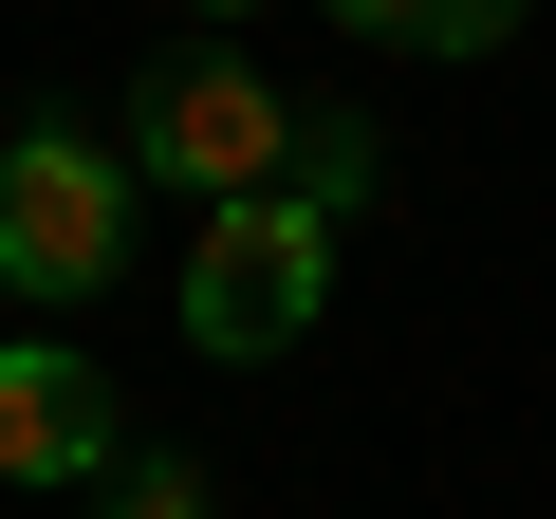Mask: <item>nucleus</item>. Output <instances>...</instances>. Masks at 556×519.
Segmentation results:
<instances>
[{
    "label": "nucleus",
    "mask_w": 556,
    "mask_h": 519,
    "mask_svg": "<svg viewBox=\"0 0 556 519\" xmlns=\"http://www.w3.org/2000/svg\"><path fill=\"white\" fill-rule=\"evenodd\" d=\"M130 279V149H93L75 112H38L0 149V298L20 316H75Z\"/></svg>",
    "instance_id": "obj_2"
},
{
    "label": "nucleus",
    "mask_w": 556,
    "mask_h": 519,
    "mask_svg": "<svg viewBox=\"0 0 556 519\" xmlns=\"http://www.w3.org/2000/svg\"><path fill=\"white\" fill-rule=\"evenodd\" d=\"M334 20H353V38H390V56H501L538 0H334Z\"/></svg>",
    "instance_id": "obj_5"
},
{
    "label": "nucleus",
    "mask_w": 556,
    "mask_h": 519,
    "mask_svg": "<svg viewBox=\"0 0 556 519\" xmlns=\"http://www.w3.org/2000/svg\"><path fill=\"white\" fill-rule=\"evenodd\" d=\"M167 316H186V353H204V371L298 353V334L334 316V223H316V204H204V241H186Z\"/></svg>",
    "instance_id": "obj_3"
},
{
    "label": "nucleus",
    "mask_w": 556,
    "mask_h": 519,
    "mask_svg": "<svg viewBox=\"0 0 556 519\" xmlns=\"http://www.w3.org/2000/svg\"><path fill=\"white\" fill-rule=\"evenodd\" d=\"M130 186H186V204H278L298 186V93H278L241 38H186V56H149L130 75Z\"/></svg>",
    "instance_id": "obj_1"
},
{
    "label": "nucleus",
    "mask_w": 556,
    "mask_h": 519,
    "mask_svg": "<svg viewBox=\"0 0 556 519\" xmlns=\"http://www.w3.org/2000/svg\"><path fill=\"white\" fill-rule=\"evenodd\" d=\"M130 464V408L75 334H0V482H38V501H93Z\"/></svg>",
    "instance_id": "obj_4"
},
{
    "label": "nucleus",
    "mask_w": 556,
    "mask_h": 519,
    "mask_svg": "<svg viewBox=\"0 0 556 519\" xmlns=\"http://www.w3.org/2000/svg\"><path fill=\"white\" fill-rule=\"evenodd\" d=\"M204 20H223V38H241V20H260V0H204Z\"/></svg>",
    "instance_id": "obj_8"
},
{
    "label": "nucleus",
    "mask_w": 556,
    "mask_h": 519,
    "mask_svg": "<svg viewBox=\"0 0 556 519\" xmlns=\"http://www.w3.org/2000/svg\"><path fill=\"white\" fill-rule=\"evenodd\" d=\"M93 519H223V501H204V464H167V445H130V464L93 482Z\"/></svg>",
    "instance_id": "obj_7"
},
{
    "label": "nucleus",
    "mask_w": 556,
    "mask_h": 519,
    "mask_svg": "<svg viewBox=\"0 0 556 519\" xmlns=\"http://www.w3.org/2000/svg\"><path fill=\"white\" fill-rule=\"evenodd\" d=\"M371 186H390L371 112H298V186H278V204H316V223H371Z\"/></svg>",
    "instance_id": "obj_6"
}]
</instances>
